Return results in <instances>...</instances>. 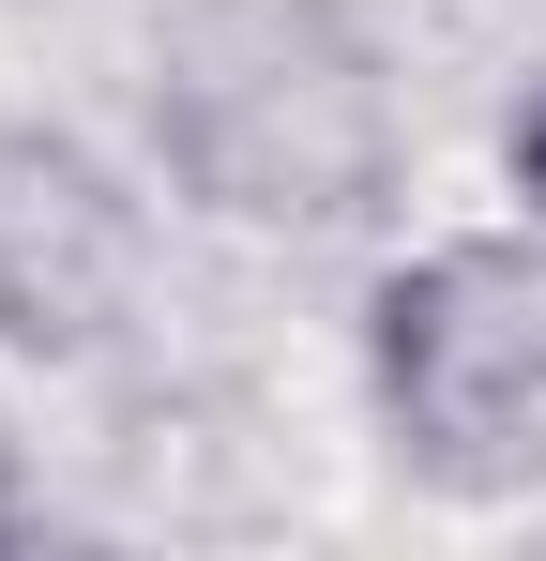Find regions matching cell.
Segmentation results:
<instances>
[{
  "instance_id": "obj_1",
  "label": "cell",
  "mask_w": 546,
  "mask_h": 561,
  "mask_svg": "<svg viewBox=\"0 0 546 561\" xmlns=\"http://www.w3.org/2000/svg\"><path fill=\"white\" fill-rule=\"evenodd\" d=\"M137 122L182 213L259 243L379 228L410 168L395 46L364 31V0H168L137 61Z\"/></svg>"
},
{
  "instance_id": "obj_2",
  "label": "cell",
  "mask_w": 546,
  "mask_h": 561,
  "mask_svg": "<svg viewBox=\"0 0 546 561\" xmlns=\"http://www.w3.org/2000/svg\"><path fill=\"white\" fill-rule=\"evenodd\" d=\"M364 410L410 485L532 501L546 485V243H410L364 288Z\"/></svg>"
},
{
  "instance_id": "obj_3",
  "label": "cell",
  "mask_w": 546,
  "mask_h": 561,
  "mask_svg": "<svg viewBox=\"0 0 546 561\" xmlns=\"http://www.w3.org/2000/svg\"><path fill=\"white\" fill-rule=\"evenodd\" d=\"M152 274V213L122 168L61 122H0V350L15 365H91Z\"/></svg>"
},
{
  "instance_id": "obj_4",
  "label": "cell",
  "mask_w": 546,
  "mask_h": 561,
  "mask_svg": "<svg viewBox=\"0 0 546 561\" xmlns=\"http://www.w3.org/2000/svg\"><path fill=\"white\" fill-rule=\"evenodd\" d=\"M501 183H516V213H532V243H546V61L516 77V106H501Z\"/></svg>"
},
{
  "instance_id": "obj_5",
  "label": "cell",
  "mask_w": 546,
  "mask_h": 561,
  "mask_svg": "<svg viewBox=\"0 0 546 561\" xmlns=\"http://www.w3.org/2000/svg\"><path fill=\"white\" fill-rule=\"evenodd\" d=\"M31 531V470H15V440H0V547Z\"/></svg>"
}]
</instances>
